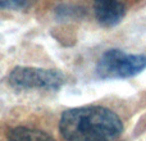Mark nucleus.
Masks as SVG:
<instances>
[{
	"instance_id": "1",
	"label": "nucleus",
	"mask_w": 146,
	"mask_h": 141,
	"mask_svg": "<svg viewBox=\"0 0 146 141\" xmlns=\"http://www.w3.org/2000/svg\"><path fill=\"white\" fill-rule=\"evenodd\" d=\"M123 128L121 117L101 105L69 108L59 119V132L64 141H114Z\"/></svg>"
},
{
	"instance_id": "4",
	"label": "nucleus",
	"mask_w": 146,
	"mask_h": 141,
	"mask_svg": "<svg viewBox=\"0 0 146 141\" xmlns=\"http://www.w3.org/2000/svg\"><path fill=\"white\" fill-rule=\"evenodd\" d=\"M94 13L96 21L104 27H115L126 15V4L123 0H94Z\"/></svg>"
},
{
	"instance_id": "3",
	"label": "nucleus",
	"mask_w": 146,
	"mask_h": 141,
	"mask_svg": "<svg viewBox=\"0 0 146 141\" xmlns=\"http://www.w3.org/2000/svg\"><path fill=\"white\" fill-rule=\"evenodd\" d=\"M8 82L17 90L56 91L66 83V76L58 69L18 66L10 70Z\"/></svg>"
},
{
	"instance_id": "5",
	"label": "nucleus",
	"mask_w": 146,
	"mask_h": 141,
	"mask_svg": "<svg viewBox=\"0 0 146 141\" xmlns=\"http://www.w3.org/2000/svg\"><path fill=\"white\" fill-rule=\"evenodd\" d=\"M8 141H55L53 136L41 130H33L28 127L13 128L8 135Z\"/></svg>"
},
{
	"instance_id": "6",
	"label": "nucleus",
	"mask_w": 146,
	"mask_h": 141,
	"mask_svg": "<svg viewBox=\"0 0 146 141\" xmlns=\"http://www.w3.org/2000/svg\"><path fill=\"white\" fill-rule=\"evenodd\" d=\"M36 0H0V9H25Z\"/></svg>"
},
{
	"instance_id": "2",
	"label": "nucleus",
	"mask_w": 146,
	"mask_h": 141,
	"mask_svg": "<svg viewBox=\"0 0 146 141\" xmlns=\"http://www.w3.org/2000/svg\"><path fill=\"white\" fill-rule=\"evenodd\" d=\"M146 68V57L126 53L121 49H108L99 58L95 74L100 80H123L140 74Z\"/></svg>"
}]
</instances>
